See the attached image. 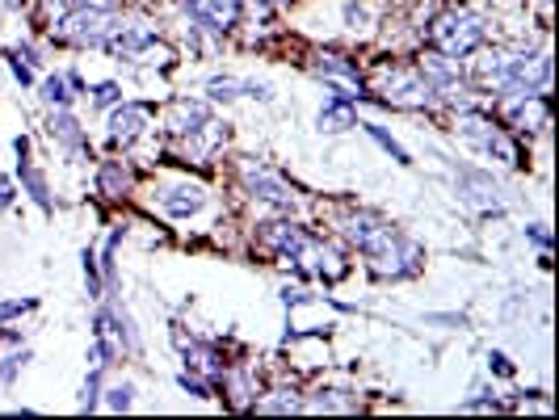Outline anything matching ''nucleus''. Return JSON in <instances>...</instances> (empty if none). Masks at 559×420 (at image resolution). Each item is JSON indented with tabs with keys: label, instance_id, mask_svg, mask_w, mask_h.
<instances>
[{
	"label": "nucleus",
	"instance_id": "33",
	"mask_svg": "<svg viewBox=\"0 0 559 420\" xmlns=\"http://www.w3.org/2000/svg\"><path fill=\"white\" fill-rule=\"evenodd\" d=\"M459 408H463V412H504L509 399H501L492 383H476V387L467 392V399H459Z\"/></svg>",
	"mask_w": 559,
	"mask_h": 420
},
{
	"label": "nucleus",
	"instance_id": "5",
	"mask_svg": "<svg viewBox=\"0 0 559 420\" xmlns=\"http://www.w3.org/2000/svg\"><path fill=\"white\" fill-rule=\"evenodd\" d=\"M231 185L249 206L265 211V215H304L311 206V197L282 168L265 165L261 156H240L231 168Z\"/></svg>",
	"mask_w": 559,
	"mask_h": 420
},
{
	"label": "nucleus",
	"instance_id": "40",
	"mask_svg": "<svg viewBox=\"0 0 559 420\" xmlns=\"http://www.w3.org/2000/svg\"><path fill=\"white\" fill-rule=\"evenodd\" d=\"M522 236H526V244L538 249V256H551V249H556V236H551V227L547 224H526L522 227Z\"/></svg>",
	"mask_w": 559,
	"mask_h": 420
},
{
	"label": "nucleus",
	"instance_id": "26",
	"mask_svg": "<svg viewBox=\"0 0 559 420\" xmlns=\"http://www.w3.org/2000/svg\"><path fill=\"white\" fill-rule=\"evenodd\" d=\"M362 399L349 392V387H316L304 392V412H358Z\"/></svg>",
	"mask_w": 559,
	"mask_h": 420
},
{
	"label": "nucleus",
	"instance_id": "14",
	"mask_svg": "<svg viewBox=\"0 0 559 420\" xmlns=\"http://www.w3.org/2000/svg\"><path fill=\"white\" fill-rule=\"evenodd\" d=\"M173 349H177V358L186 370H194V374H206V379H224V370L231 365V353H227V345L219 336H202V333H190L186 324H173Z\"/></svg>",
	"mask_w": 559,
	"mask_h": 420
},
{
	"label": "nucleus",
	"instance_id": "1",
	"mask_svg": "<svg viewBox=\"0 0 559 420\" xmlns=\"http://www.w3.org/2000/svg\"><path fill=\"white\" fill-rule=\"evenodd\" d=\"M329 227L333 240L349 256H362V265L370 269V278L379 281H413L425 269V249L404 231L400 224H392L388 215L370 211V206H329Z\"/></svg>",
	"mask_w": 559,
	"mask_h": 420
},
{
	"label": "nucleus",
	"instance_id": "31",
	"mask_svg": "<svg viewBox=\"0 0 559 420\" xmlns=\"http://www.w3.org/2000/svg\"><path fill=\"white\" fill-rule=\"evenodd\" d=\"M81 97L88 101V110H93V113H106V110H114L122 97H127V88H122L118 81H93V84H84Z\"/></svg>",
	"mask_w": 559,
	"mask_h": 420
},
{
	"label": "nucleus",
	"instance_id": "43",
	"mask_svg": "<svg viewBox=\"0 0 559 420\" xmlns=\"http://www.w3.org/2000/svg\"><path fill=\"white\" fill-rule=\"evenodd\" d=\"M72 4H93V9H118V0H72Z\"/></svg>",
	"mask_w": 559,
	"mask_h": 420
},
{
	"label": "nucleus",
	"instance_id": "16",
	"mask_svg": "<svg viewBox=\"0 0 559 420\" xmlns=\"http://www.w3.org/2000/svg\"><path fill=\"white\" fill-rule=\"evenodd\" d=\"M497 113L509 131L518 135H547L551 127V93H513V97H501L497 101Z\"/></svg>",
	"mask_w": 559,
	"mask_h": 420
},
{
	"label": "nucleus",
	"instance_id": "9",
	"mask_svg": "<svg viewBox=\"0 0 559 420\" xmlns=\"http://www.w3.org/2000/svg\"><path fill=\"white\" fill-rule=\"evenodd\" d=\"M450 177H454V194L467 211H476L479 219H504L509 197L497 172L488 165H467V160H447Z\"/></svg>",
	"mask_w": 559,
	"mask_h": 420
},
{
	"label": "nucleus",
	"instance_id": "35",
	"mask_svg": "<svg viewBox=\"0 0 559 420\" xmlns=\"http://www.w3.org/2000/svg\"><path fill=\"white\" fill-rule=\"evenodd\" d=\"M177 387L190 395V399H202V404H206V399H219V383H215V379H206V374L186 370V365L177 370Z\"/></svg>",
	"mask_w": 559,
	"mask_h": 420
},
{
	"label": "nucleus",
	"instance_id": "10",
	"mask_svg": "<svg viewBox=\"0 0 559 420\" xmlns=\"http://www.w3.org/2000/svg\"><path fill=\"white\" fill-rule=\"evenodd\" d=\"M152 206L173 219V224H194L198 215H206L215 206L211 185H202L198 177H156L152 181Z\"/></svg>",
	"mask_w": 559,
	"mask_h": 420
},
{
	"label": "nucleus",
	"instance_id": "13",
	"mask_svg": "<svg viewBox=\"0 0 559 420\" xmlns=\"http://www.w3.org/2000/svg\"><path fill=\"white\" fill-rule=\"evenodd\" d=\"M93 333L106 336L114 349H118V358H122V362H131V358H140L143 353L140 324H135L131 308H127L118 295L97 299V308H93Z\"/></svg>",
	"mask_w": 559,
	"mask_h": 420
},
{
	"label": "nucleus",
	"instance_id": "37",
	"mask_svg": "<svg viewBox=\"0 0 559 420\" xmlns=\"http://www.w3.org/2000/svg\"><path fill=\"white\" fill-rule=\"evenodd\" d=\"M38 311V299L34 295H13V299H0V324H22L26 315H34Z\"/></svg>",
	"mask_w": 559,
	"mask_h": 420
},
{
	"label": "nucleus",
	"instance_id": "15",
	"mask_svg": "<svg viewBox=\"0 0 559 420\" xmlns=\"http://www.w3.org/2000/svg\"><path fill=\"white\" fill-rule=\"evenodd\" d=\"M160 43V29H156V22H147V17H135V13H118V22H114L110 38H106V56L118 59V63H140L152 47Z\"/></svg>",
	"mask_w": 559,
	"mask_h": 420
},
{
	"label": "nucleus",
	"instance_id": "32",
	"mask_svg": "<svg viewBox=\"0 0 559 420\" xmlns=\"http://www.w3.org/2000/svg\"><path fill=\"white\" fill-rule=\"evenodd\" d=\"M29 362H34V353H29L26 345H13L9 353H0V387H17L22 374L29 370Z\"/></svg>",
	"mask_w": 559,
	"mask_h": 420
},
{
	"label": "nucleus",
	"instance_id": "7",
	"mask_svg": "<svg viewBox=\"0 0 559 420\" xmlns=\"http://www.w3.org/2000/svg\"><path fill=\"white\" fill-rule=\"evenodd\" d=\"M374 101L379 110H404V113H442L438 97L429 93V84L420 81L413 63H383L374 76Z\"/></svg>",
	"mask_w": 559,
	"mask_h": 420
},
{
	"label": "nucleus",
	"instance_id": "28",
	"mask_svg": "<svg viewBox=\"0 0 559 420\" xmlns=\"http://www.w3.org/2000/svg\"><path fill=\"white\" fill-rule=\"evenodd\" d=\"M349 127H358V106L324 97V106L316 113V131H320V135H345Z\"/></svg>",
	"mask_w": 559,
	"mask_h": 420
},
{
	"label": "nucleus",
	"instance_id": "17",
	"mask_svg": "<svg viewBox=\"0 0 559 420\" xmlns=\"http://www.w3.org/2000/svg\"><path fill=\"white\" fill-rule=\"evenodd\" d=\"M93 190H97L102 202H110V206L131 202V197L140 194V168H135V160L127 152L102 156L97 168H93Z\"/></svg>",
	"mask_w": 559,
	"mask_h": 420
},
{
	"label": "nucleus",
	"instance_id": "23",
	"mask_svg": "<svg viewBox=\"0 0 559 420\" xmlns=\"http://www.w3.org/2000/svg\"><path fill=\"white\" fill-rule=\"evenodd\" d=\"M17 190H22V197L26 202H34L47 219L59 211V197H56V185H51V177H47V168L38 165L34 156H26V160H17Z\"/></svg>",
	"mask_w": 559,
	"mask_h": 420
},
{
	"label": "nucleus",
	"instance_id": "42",
	"mask_svg": "<svg viewBox=\"0 0 559 420\" xmlns=\"http://www.w3.org/2000/svg\"><path fill=\"white\" fill-rule=\"evenodd\" d=\"M425 324H442V328H463L467 320H463L459 311H429V315H425Z\"/></svg>",
	"mask_w": 559,
	"mask_h": 420
},
{
	"label": "nucleus",
	"instance_id": "19",
	"mask_svg": "<svg viewBox=\"0 0 559 420\" xmlns=\"http://www.w3.org/2000/svg\"><path fill=\"white\" fill-rule=\"evenodd\" d=\"M304 68L324 88H366L362 63L354 56H345V51H336V47H311L304 56Z\"/></svg>",
	"mask_w": 559,
	"mask_h": 420
},
{
	"label": "nucleus",
	"instance_id": "22",
	"mask_svg": "<svg viewBox=\"0 0 559 420\" xmlns=\"http://www.w3.org/2000/svg\"><path fill=\"white\" fill-rule=\"evenodd\" d=\"M84 84L88 81L81 76V68H59V72L38 76L34 93H38V106H43V110H72V106L81 101Z\"/></svg>",
	"mask_w": 559,
	"mask_h": 420
},
{
	"label": "nucleus",
	"instance_id": "12",
	"mask_svg": "<svg viewBox=\"0 0 559 420\" xmlns=\"http://www.w3.org/2000/svg\"><path fill=\"white\" fill-rule=\"evenodd\" d=\"M156 135V106L152 101H131L122 97L114 110H106V143L114 152H135L140 143H147Z\"/></svg>",
	"mask_w": 559,
	"mask_h": 420
},
{
	"label": "nucleus",
	"instance_id": "2",
	"mask_svg": "<svg viewBox=\"0 0 559 420\" xmlns=\"http://www.w3.org/2000/svg\"><path fill=\"white\" fill-rule=\"evenodd\" d=\"M476 97H513V93H551V56L547 51H479V59H472L467 68Z\"/></svg>",
	"mask_w": 559,
	"mask_h": 420
},
{
	"label": "nucleus",
	"instance_id": "44",
	"mask_svg": "<svg viewBox=\"0 0 559 420\" xmlns=\"http://www.w3.org/2000/svg\"><path fill=\"white\" fill-rule=\"evenodd\" d=\"M265 4H286V0H265Z\"/></svg>",
	"mask_w": 559,
	"mask_h": 420
},
{
	"label": "nucleus",
	"instance_id": "11",
	"mask_svg": "<svg viewBox=\"0 0 559 420\" xmlns=\"http://www.w3.org/2000/svg\"><path fill=\"white\" fill-rule=\"evenodd\" d=\"M413 68L420 72V81L429 84V93L438 97V106L442 110H459V106H467V101H476V88H472V76H467V68L459 63V59H447L438 56V51H420L413 59Z\"/></svg>",
	"mask_w": 559,
	"mask_h": 420
},
{
	"label": "nucleus",
	"instance_id": "25",
	"mask_svg": "<svg viewBox=\"0 0 559 420\" xmlns=\"http://www.w3.org/2000/svg\"><path fill=\"white\" fill-rule=\"evenodd\" d=\"M252 412H261V417H290V412H304V392L290 387V383L261 387V395L252 399Z\"/></svg>",
	"mask_w": 559,
	"mask_h": 420
},
{
	"label": "nucleus",
	"instance_id": "20",
	"mask_svg": "<svg viewBox=\"0 0 559 420\" xmlns=\"http://www.w3.org/2000/svg\"><path fill=\"white\" fill-rule=\"evenodd\" d=\"M202 93H206L211 106H236V101H261V106H270V101H274V88H270V84L252 81V76H236V72H215V76H206Z\"/></svg>",
	"mask_w": 559,
	"mask_h": 420
},
{
	"label": "nucleus",
	"instance_id": "24",
	"mask_svg": "<svg viewBox=\"0 0 559 420\" xmlns=\"http://www.w3.org/2000/svg\"><path fill=\"white\" fill-rule=\"evenodd\" d=\"M4 68H9V76L22 84V88H34L38 84V72L47 68V51L43 47H34L29 38H22V43H13V47H4Z\"/></svg>",
	"mask_w": 559,
	"mask_h": 420
},
{
	"label": "nucleus",
	"instance_id": "6",
	"mask_svg": "<svg viewBox=\"0 0 559 420\" xmlns=\"http://www.w3.org/2000/svg\"><path fill=\"white\" fill-rule=\"evenodd\" d=\"M181 26H186V51L194 59L215 56L227 34L245 22V0H177Z\"/></svg>",
	"mask_w": 559,
	"mask_h": 420
},
{
	"label": "nucleus",
	"instance_id": "3",
	"mask_svg": "<svg viewBox=\"0 0 559 420\" xmlns=\"http://www.w3.org/2000/svg\"><path fill=\"white\" fill-rule=\"evenodd\" d=\"M450 135L463 143L467 152H476L479 160H488V168H504V172H522L531 165V147L522 143L518 131H509L501 122V113L467 101L459 110H450Z\"/></svg>",
	"mask_w": 559,
	"mask_h": 420
},
{
	"label": "nucleus",
	"instance_id": "39",
	"mask_svg": "<svg viewBox=\"0 0 559 420\" xmlns=\"http://www.w3.org/2000/svg\"><path fill=\"white\" fill-rule=\"evenodd\" d=\"M278 303L286 311H295V308H311V303H320V295H311L308 286H304V281H295V286H290V281H286V286H282L278 290Z\"/></svg>",
	"mask_w": 559,
	"mask_h": 420
},
{
	"label": "nucleus",
	"instance_id": "8",
	"mask_svg": "<svg viewBox=\"0 0 559 420\" xmlns=\"http://www.w3.org/2000/svg\"><path fill=\"white\" fill-rule=\"evenodd\" d=\"M114 22H118V9H93V4H68L63 17L47 29V38L56 47L68 51H102L106 38H110Z\"/></svg>",
	"mask_w": 559,
	"mask_h": 420
},
{
	"label": "nucleus",
	"instance_id": "41",
	"mask_svg": "<svg viewBox=\"0 0 559 420\" xmlns=\"http://www.w3.org/2000/svg\"><path fill=\"white\" fill-rule=\"evenodd\" d=\"M17 197H22V190H17V177L0 172V211H13V206H17Z\"/></svg>",
	"mask_w": 559,
	"mask_h": 420
},
{
	"label": "nucleus",
	"instance_id": "38",
	"mask_svg": "<svg viewBox=\"0 0 559 420\" xmlns=\"http://www.w3.org/2000/svg\"><path fill=\"white\" fill-rule=\"evenodd\" d=\"M484 370H488V379H501V383H513V379H518V362H513L504 349H488V353H484Z\"/></svg>",
	"mask_w": 559,
	"mask_h": 420
},
{
	"label": "nucleus",
	"instance_id": "30",
	"mask_svg": "<svg viewBox=\"0 0 559 420\" xmlns=\"http://www.w3.org/2000/svg\"><path fill=\"white\" fill-rule=\"evenodd\" d=\"M135 379H106V387H102V412H131L135 408Z\"/></svg>",
	"mask_w": 559,
	"mask_h": 420
},
{
	"label": "nucleus",
	"instance_id": "36",
	"mask_svg": "<svg viewBox=\"0 0 559 420\" xmlns=\"http://www.w3.org/2000/svg\"><path fill=\"white\" fill-rule=\"evenodd\" d=\"M106 370H88L81 383V399H76V408L81 412H102V387H106Z\"/></svg>",
	"mask_w": 559,
	"mask_h": 420
},
{
	"label": "nucleus",
	"instance_id": "27",
	"mask_svg": "<svg viewBox=\"0 0 559 420\" xmlns=\"http://www.w3.org/2000/svg\"><path fill=\"white\" fill-rule=\"evenodd\" d=\"M358 127H362L366 140L374 143V147H379V152H383V156H388L392 165H400V168H413V165H417V160H413V152H408L404 143L395 140L392 131L383 127V122H374V118H358Z\"/></svg>",
	"mask_w": 559,
	"mask_h": 420
},
{
	"label": "nucleus",
	"instance_id": "21",
	"mask_svg": "<svg viewBox=\"0 0 559 420\" xmlns=\"http://www.w3.org/2000/svg\"><path fill=\"white\" fill-rule=\"evenodd\" d=\"M219 113L215 106L206 101V97H173L168 101L165 118H160V127H165V140H186V135H198L202 127H211Z\"/></svg>",
	"mask_w": 559,
	"mask_h": 420
},
{
	"label": "nucleus",
	"instance_id": "34",
	"mask_svg": "<svg viewBox=\"0 0 559 420\" xmlns=\"http://www.w3.org/2000/svg\"><path fill=\"white\" fill-rule=\"evenodd\" d=\"M81 274H84V290H88V303L106 299V278H102V261H97V244L81 249Z\"/></svg>",
	"mask_w": 559,
	"mask_h": 420
},
{
	"label": "nucleus",
	"instance_id": "4",
	"mask_svg": "<svg viewBox=\"0 0 559 420\" xmlns=\"http://www.w3.org/2000/svg\"><path fill=\"white\" fill-rule=\"evenodd\" d=\"M420 38L429 43V51L467 63L492 43V26H488V17L479 13L476 4H442L438 13L425 17Z\"/></svg>",
	"mask_w": 559,
	"mask_h": 420
},
{
	"label": "nucleus",
	"instance_id": "18",
	"mask_svg": "<svg viewBox=\"0 0 559 420\" xmlns=\"http://www.w3.org/2000/svg\"><path fill=\"white\" fill-rule=\"evenodd\" d=\"M43 135L68 165H88L93 160V140H88V127L76 118V110H47Z\"/></svg>",
	"mask_w": 559,
	"mask_h": 420
},
{
	"label": "nucleus",
	"instance_id": "29",
	"mask_svg": "<svg viewBox=\"0 0 559 420\" xmlns=\"http://www.w3.org/2000/svg\"><path fill=\"white\" fill-rule=\"evenodd\" d=\"M341 26L354 38H370L379 26V13L370 9V0H341Z\"/></svg>",
	"mask_w": 559,
	"mask_h": 420
}]
</instances>
